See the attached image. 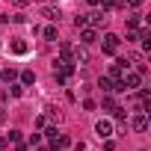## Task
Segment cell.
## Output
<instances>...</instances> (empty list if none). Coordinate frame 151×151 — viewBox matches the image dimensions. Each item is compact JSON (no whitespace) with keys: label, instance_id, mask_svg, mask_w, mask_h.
Here are the masks:
<instances>
[{"label":"cell","instance_id":"1","mask_svg":"<svg viewBox=\"0 0 151 151\" xmlns=\"http://www.w3.org/2000/svg\"><path fill=\"white\" fill-rule=\"evenodd\" d=\"M119 83L124 86V92H136V89H142V74H136V71H124Z\"/></svg>","mask_w":151,"mask_h":151},{"label":"cell","instance_id":"2","mask_svg":"<svg viewBox=\"0 0 151 151\" xmlns=\"http://www.w3.org/2000/svg\"><path fill=\"white\" fill-rule=\"evenodd\" d=\"M119 45H122V39H119L116 33H107V36H104V42H101V47H104V53H107V56H113V53L119 50Z\"/></svg>","mask_w":151,"mask_h":151},{"label":"cell","instance_id":"3","mask_svg":"<svg viewBox=\"0 0 151 151\" xmlns=\"http://www.w3.org/2000/svg\"><path fill=\"white\" fill-rule=\"evenodd\" d=\"M86 21H89V27H92V30H101V27L107 24V12H101V9H98V12H89V15H86Z\"/></svg>","mask_w":151,"mask_h":151},{"label":"cell","instance_id":"4","mask_svg":"<svg viewBox=\"0 0 151 151\" xmlns=\"http://www.w3.org/2000/svg\"><path fill=\"white\" fill-rule=\"evenodd\" d=\"M130 127H133L136 133H145V130H148V113H136V116L130 119Z\"/></svg>","mask_w":151,"mask_h":151},{"label":"cell","instance_id":"5","mask_svg":"<svg viewBox=\"0 0 151 151\" xmlns=\"http://www.w3.org/2000/svg\"><path fill=\"white\" fill-rule=\"evenodd\" d=\"M98 42V30H92V27H83L80 30V45L86 47V45H95Z\"/></svg>","mask_w":151,"mask_h":151},{"label":"cell","instance_id":"6","mask_svg":"<svg viewBox=\"0 0 151 151\" xmlns=\"http://www.w3.org/2000/svg\"><path fill=\"white\" fill-rule=\"evenodd\" d=\"M95 133H98L101 139H113V124H110L107 119H101V122L95 124Z\"/></svg>","mask_w":151,"mask_h":151},{"label":"cell","instance_id":"7","mask_svg":"<svg viewBox=\"0 0 151 151\" xmlns=\"http://www.w3.org/2000/svg\"><path fill=\"white\" fill-rule=\"evenodd\" d=\"M42 15H45V21H50V24H56V21H59V15H62V12H59V9H56V6H45V9H42Z\"/></svg>","mask_w":151,"mask_h":151},{"label":"cell","instance_id":"8","mask_svg":"<svg viewBox=\"0 0 151 151\" xmlns=\"http://www.w3.org/2000/svg\"><path fill=\"white\" fill-rule=\"evenodd\" d=\"M45 42H56L59 36H56V24H47V27H42V33H39Z\"/></svg>","mask_w":151,"mask_h":151},{"label":"cell","instance_id":"9","mask_svg":"<svg viewBox=\"0 0 151 151\" xmlns=\"http://www.w3.org/2000/svg\"><path fill=\"white\" fill-rule=\"evenodd\" d=\"M74 59L71 62H80V65H86L89 62V53H86V47H74V53H71Z\"/></svg>","mask_w":151,"mask_h":151},{"label":"cell","instance_id":"10","mask_svg":"<svg viewBox=\"0 0 151 151\" xmlns=\"http://www.w3.org/2000/svg\"><path fill=\"white\" fill-rule=\"evenodd\" d=\"M9 50L18 53V56H24V53H27V42H24V39H15V42L9 45Z\"/></svg>","mask_w":151,"mask_h":151},{"label":"cell","instance_id":"11","mask_svg":"<svg viewBox=\"0 0 151 151\" xmlns=\"http://www.w3.org/2000/svg\"><path fill=\"white\" fill-rule=\"evenodd\" d=\"M59 53H62L59 59H71V53H74V45H71V42H62V45H59Z\"/></svg>","mask_w":151,"mask_h":151},{"label":"cell","instance_id":"12","mask_svg":"<svg viewBox=\"0 0 151 151\" xmlns=\"http://www.w3.org/2000/svg\"><path fill=\"white\" fill-rule=\"evenodd\" d=\"M15 77H18V71H15V68H6V71H0V80H3V83H15Z\"/></svg>","mask_w":151,"mask_h":151},{"label":"cell","instance_id":"13","mask_svg":"<svg viewBox=\"0 0 151 151\" xmlns=\"http://www.w3.org/2000/svg\"><path fill=\"white\" fill-rule=\"evenodd\" d=\"M18 77H21V86H33V83H36V74H33V71H21Z\"/></svg>","mask_w":151,"mask_h":151},{"label":"cell","instance_id":"14","mask_svg":"<svg viewBox=\"0 0 151 151\" xmlns=\"http://www.w3.org/2000/svg\"><path fill=\"white\" fill-rule=\"evenodd\" d=\"M101 107H104L107 113H113V110H116L119 104H116V98H113V95H104V101H101Z\"/></svg>","mask_w":151,"mask_h":151},{"label":"cell","instance_id":"15","mask_svg":"<svg viewBox=\"0 0 151 151\" xmlns=\"http://www.w3.org/2000/svg\"><path fill=\"white\" fill-rule=\"evenodd\" d=\"M124 24H127V30H136V27L142 24V18H139V15H127V21H124Z\"/></svg>","mask_w":151,"mask_h":151},{"label":"cell","instance_id":"16","mask_svg":"<svg viewBox=\"0 0 151 151\" xmlns=\"http://www.w3.org/2000/svg\"><path fill=\"white\" fill-rule=\"evenodd\" d=\"M9 95L21 98V95H24V86H21V83H9Z\"/></svg>","mask_w":151,"mask_h":151},{"label":"cell","instance_id":"17","mask_svg":"<svg viewBox=\"0 0 151 151\" xmlns=\"http://www.w3.org/2000/svg\"><path fill=\"white\" fill-rule=\"evenodd\" d=\"M27 145H30V148H36V145H42V133H30V139H27Z\"/></svg>","mask_w":151,"mask_h":151},{"label":"cell","instance_id":"18","mask_svg":"<svg viewBox=\"0 0 151 151\" xmlns=\"http://www.w3.org/2000/svg\"><path fill=\"white\" fill-rule=\"evenodd\" d=\"M74 27H77V30H83V27H89V21H86V15H77V18H74Z\"/></svg>","mask_w":151,"mask_h":151},{"label":"cell","instance_id":"19","mask_svg":"<svg viewBox=\"0 0 151 151\" xmlns=\"http://www.w3.org/2000/svg\"><path fill=\"white\" fill-rule=\"evenodd\" d=\"M113 116H116L119 122H127V113H124V107H116V110H113Z\"/></svg>","mask_w":151,"mask_h":151},{"label":"cell","instance_id":"20","mask_svg":"<svg viewBox=\"0 0 151 151\" xmlns=\"http://www.w3.org/2000/svg\"><path fill=\"white\" fill-rule=\"evenodd\" d=\"M6 142H21V130H9V136H6Z\"/></svg>","mask_w":151,"mask_h":151},{"label":"cell","instance_id":"21","mask_svg":"<svg viewBox=\"0 0 151 151\" xmlns=\"http://www.w3.org/2000/svg\"><path fill=\"white\" fill-rule=\"evenodd\" d=\"M47 116H50V119H56V122H59V110H56V107H47Z\"/></svg>","mask_w":151,"mask_h":151},{"label":"cell","instance_id":"22","mask_svg":"<svg viewBox=\"0 0 151 151\" xmlns=\"http://www.w3.org/2000/svg\"><path fill=\"white\" fill-rule=\"evenodd\" d=\"M27 3H30V0H12V6H15V9H24Z\"/></svg>","mask_w":151,"mask_h":151},{"label":"cell","instance_id":"23","mask_svg":"<svg viewBox=\"0 0 151 151\" xmlns=\"http://www.w3.org/2000/svg\"><path fill=\"white\" fill-rule=\"evenodd\" d=\"M15 151H30V145L27 142H15Z\"/></svg>","mask_w":151,"mask_h":151},{"label":"cell","instance_id":"24","mask_svg":"<svg viewBox=\"0 0 151 151\" xmlns=\"http://www.w3.org/2000/svg\"><path fill=\"white\" fill-rule=\"evenodd\" d=\"M6 119H9V116H6V110L0 107V124H6Z\"/></svg>","mask_w":151,"mask_h":151},{"label":"cell","instance_id":"25","mask_svg":"<svg viewBox=\"0 0 151 151\" xmlns=\"http://www.w3.org/2000/svg\"><path fill=\"white\" fill-rule=\"evenodd\" d=\"M86 3H89V6H101V0H86Z\"/></svg>","mask_w":151,"mask_h":151},{"label":"cell","instance_id":"26","mask_svg":"<svg viewBox=\"0 0 151 151\" xmlns=\"http://www.w3.org/2000/svg\"><path fill=\"white\" fill-rule=\"evenodd\" d=\"M6 145H9V142H6V136H0V148H6Z\"/></svg>","mask_w":151,"mask_h":151},{"label":"cell","instance_id":"27","mask_svg":"<svg viewBox=\"0 0 151 151\" xmlns=\"http://www.w3.org/2000/svg\"><path fill=\"white\" fill-rule=\"evenodd\" d=\"M36 151H47V148H45V145H36Z\"/></svg>","mask_w":151,"mask_h":151}]
</instances>
